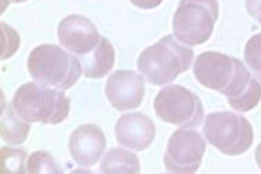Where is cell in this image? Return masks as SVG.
Here are the masks:
<instances>
[{"mask_svg":"<svg viewBox=\"0 0 261 174\" xmlns=\"http://www.w3.org/2000/svg\"><path fill=\"white\" fill-rule=\"evenodd\" d=\"M194 53L173 35H168L141 52L139 71L152 85H168L189 70Z\"/></svg>","mask_w":261,"mask_h":174,"instance_id":"1","label":"cell"},{"mask_svg":"<svg viewBox=\"0 0 261 174\" xmlns=\"http://www.w3.org/2000/svg\"><path fill=\"white\" fill-rule=\"evenodd\" d=\"M193 71L203 86L224 94L228 100L239 96L253 79L239 59L219 52L201 53L194 62Z\"/></svg>","mask_w":261,"mask_h":174,"instance_id":"2","label":"cell"},{"mask_svg":"<svg viewBox=\"0 0 261 174\" xmlns=\"http://www.w3.org/2000/svg\"><path fill=\"white\" fill-rule=\"evenodd\" d=\"M27 67L35 82L60 91L71 88L83 74L81 60L56 45L37 46L28 56Z\"/></svg>","mask_w":261,"mask_h":174,"instance_id":"3","label":"cell"},{"mask_svg":"<svg viewBox=\"0 0 261 174\" xmlns=\"http://www.w3.org/2000/svg\"><path fill=\"white\" fill-rule=\"evenodd\" d=\"M13 109L28 123L59 124L70 113V99L63 91L49 88L38 82H28L14 94Z\"/></svg>","mask_w":261,"mask_h":174,"instance_id":"4","label":"cell"},{"mask_svg":"<svg viewBox=\"0 0 261 174\" xmlns=\"http://www.w3.org/2000/svg\"><path fill=\"white\" fill-rule=\"evenodd\" d=\"M217 0H181L173 16L175 37L187 46L205 43L218 20Z\"/></svg>","mask_w":261,"mask_h":174,"instance_id":"5","label":"cell"},{"mask_svg":"<svg viewBox=\"0 0 261 174\" xmlns=\"http://www.w3.org/2000/svg\"><path fill=\"white\" fill-rule=\"evenodd\" d=\"M204 135L214 148L228 156L245 153L253 143V127L243 116L230 111L208 114L204 124Z\"/></svg>","mask_w":261,"mask_h":174,"instance_id":"6","label":"cell"},{"mask_svg":"<svg viewBox=\"0 0 261 174\" xmlns=\"http://www.w3.org/2000/svg\"><path fill=\"white\" fill-rule=\"evenodd\" d=\"M154 110L162 122L183 128L201 124L204 109L201 100L181 85H168L154 99Z\"/></svg>","mask_w":261,"mask_h":174,"instance_id":"7","label":"cell"},{"mask_svg":"<svg viewBox=\"0 0 261 174\" xmlns=\"http://www.w3.org/2000/svg\"><path fill=\"white\" fill-rule=\"evenodd\" d=\"M205 141L201 134L190 128L176 130L166 147L164 164L172 173H196L203 162Z\"/></svg>","mask_w":261,"mask_h":174,"instance_id":"8","label":"cell"},{"mask_svg":"<svg viewBox=\"0 0 261 174\" xmlns=\"http://www.w3.org/2000/svg\"><path fill=\"white\" fill-rule=\"evenodd\" d=\"M144 77L130 70L115 71L105 86L109 103L116 110L124 111L136 109L144 98Z\"/></svg>","mask_w":261,"mask_h":174,"instance_id":"9","label":"cell"},{"mask_svg":"<svg viewBox=\"0 0 261 174\" xmlns=\"http://www.w3.org/2000/svg\"><path fill=\"white\" fill-rule=\"evenodd\" d=\"M60 43L69 52L84 56L92 52L101 41L99 32L94 22L83 16H67L63 18L58 28Z\"/></svg>","mask_w":261,"mask_h":174,"instance_id":"10","label":"cell"},{"mask_svg":"<svg viewBox=\"0 0 261 174\" xmlns=\"http://www.w3.org/2000/svg\"><path fill=\"white\" fill-rule=\"evenodd\" d=\"M107 148V138L99 127L84 124L71 132L69 151L75 163L94 166Z\"/></svg>","mask_w":261,"mask_h":174,"instance_id":"11","label":"cell"},{"mask_svg":"<svg viewBox=\"0 0 261 174\" xmlns=\"http://www.w3.org/2000/svg\"><path fill=\"white\" fill-rule=\"evenodd\" d=\"M116 141L122 147L134 151H144L155 138V126L152 120L143 113L124 114L115 126Z\"/></svg>","mask_w":261,"mask_h":174,"instance_id":"12","label":"cell"},{"mask_svg":"<svg viewBox=\"0 0 261 174\" xmlns=\"http://www.w3.org/2000/svg\"><path fill=\"white\" fill-rule=\"evenodd\" d=\"M83 74L87 78H102L112 70L115 64V49L107 38H102L92 52L81 56Z\"/></svg>","mask_w":261,"mask_h":174,"instance_id":"13","label":"cell"},{"mask_svg":"<svg viewBox=\"0 0 261 174\" xmlns=\"http://www.w3.org/2000/svg\"><path fill=\"white\" fill-rule=\"evenodd\" d=\"M30 123L18 116L13 106L3 105L2 109V120H0V135L2 139L11 145H20L28 137Z\"/></svg>","mask_w":261,"mask_h":174,"instance_id":"14","label":"cell"},{"mask_svg":"<svg viewBox=\"0 0 261 174\" xmlns=\"http://www.w3.org/2000/svg\"><path fill=\"white\" fill-rule=\"evenodd\" d=\"M140 160L133 152L122 148H112L103 156L99 166L101 173H139Z\"/></svg>","mask_w":261,"mask_h":174,"instance_id":"15","label":"cell"},{"mask_svg":"<svg viewBox=\"0 0 261 174\" xmlns=\"http://www.w3.org/2000/svg\"><path fill=\"white\" fill-rule=\"evenodd\" d=\"M27 159V152L22 149L5 148L0 149V173L2 174H22Z\"/></svg>","mask_w":261,"mask_h":174,"instance_id":"16","label":"cell"},{"mask_svg":"<svg viewBox=\"0 0 261 174\" xmlns=\"http://www.w3.org/2000/svg\"><path fill=\"white\" fill-rule=\"evenodd\" d=\"M261 100V84L260 81L253 77L249 86L246 88L239 96H236L233 99H229V105L238 111H249L254 109L258 102Z\"/></svg>","mask_w":261,"mask_h":174,"instance_id":"17","label":"cell"},{"mask_svg":"<svg viewBox=\"0 0 261 174\" xmlns=\"http://www.w3.org/2000/svg\"><path fill=\"white\" fill-rule=\"evenodd\" d=\"M245 60L253 75L261 81V34L251 37L246 43Z\"/></svg>","mask_w":261,"mask_h":174,"instance_id":"18","label":"cell"},{"mask_svg":"<svg viewBox=\"0 0 261 174\" xmlns=\"http://www.w3.org/2000/svg\"><path fill=\"white\" fill-rule=\"evenodd\" d=\"M27 173H60V169L48 152L38 151L28 159Z\"/></svg>","mask_w":261,"mask_h":174,"instance_id":"19","label":"cell"},{"mask_svg":"<svg viewBox=\"0 0 261 174\" xmlns=\"http://www.w3.org/2000/svg\"><path fill=\"white\" fill-rule=\"evenodd\" d=\"M246 10L256 21L261 22V0H246Z\"/></svg>","mask_w":261,"mask_h":174,"instance_id":"20","label":"cell"},{"mask_svg":"<svg viewBox=\"0 0 261 174\" xmlns=\"http://www.w3.org/2000/svg\"><path fill=\"white\" fill-rule=\"evenodd\" d=\"M130 2H132L136 7L148 10V9H155V7H158L164 0H130Z\"/></svg>","mask_w":261,"mask_h":174,"instance_id":"21","label":"cell"},{"mask_svg":"<svg viewBox=\"0 0 261 174\" xmlns=\"http://www.w3.org/2000/svg\"><path fill=\"white\" fill-rule=\"evenodd\" d=\"M21 2H27V0H2V11H5L6 7L10 3H21Z\"/></svg>","mask_w":261,"mask_h":174,"instance_id":"22","label":"cell"},{"mask_svg":"<svg viewBox=\"0 0 261 174\" xmlns=\"http://www.w3.org/2000/svg\"><path fill=\"white\" fill-rule=\"evenodd\" d=\"M256 162L258 164V167L261 169V143L257 147L256 149Z\"/></svg>","mask_w":261,"mask_h":174,"instance_id":"23","label":"cell"}]
</instances>
